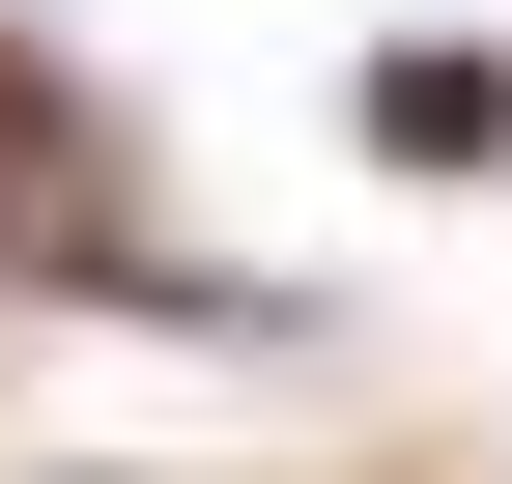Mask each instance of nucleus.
<instances>
[{
    "mask_svg": "<svg viewBox=\"0 0 512 484\" xmlns=\"http://www.w3.org/2000/svg\"><path fill=\"white\" fill-rule=\"evenodd\" d=\"M0 257H29L57 314H256L228 257H143V200H114V143L57 114V57H0Z\"/></svg>",
    "mask_w": 512,
    "mask_h": 484,
    "instance_id": "obj_1",
    "label": "nucleus"
},
{
    "mask_svg": "<svg viewBox=\"0 0 512 484\" xmlns=\"http://www.w3.org/2000/svg\"><path fill=\"white\" fill-rule=\"evenodd\" d=\"M370 143H399V171H484L512 143V57H370Z\"/></svg>",
    "mask_w": 512,
    "mask_h": 484,
    "instance_id": "obj_2",
    "label": "nucleus"
}]
</instances>
